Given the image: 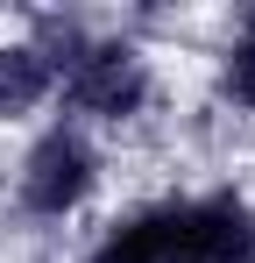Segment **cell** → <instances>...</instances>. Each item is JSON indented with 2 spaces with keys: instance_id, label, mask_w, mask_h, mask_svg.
Returning <instances> with one entry per match:
<instances>
[{
  "instance_id": "6da1fadb",
  "label": "cell",
  "mask_w": 255,
  "mask_h": 263,
  "mask_svg": "<svg viewBox=\"0 0 255 263\" xmlns=\"http://www.w3.org/2000/svg\"><path fill=\"white\" fill-rule=\"evenodd\" d=\"M121 199V171L114 149L78 121L50 114L29 135L0 142V228L7 242H36V249H71L92 220L114 214Z\"/></svg>"
},
{
  "instance_id": "7a4b0ae2",
  "label": "cell",
  "mask_w": 255,
  "mask_h": 263,
  "mask_svg": "<svg viewBox=\"0 0 255 263\" xmlns=\"http://www.w3.org/2000/svg\"><path fill=\"white\" fill-rule=\"evenodd\" d=\"M57 114V57L42 50L29 14H0V142Z\"/></svg>"
}]
</instances>
